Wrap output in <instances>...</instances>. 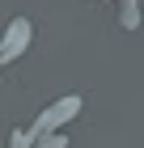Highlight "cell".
<instances>
[{"mask_svg": "<svg viewBox=\"0 0 144 148\" xmlns=\"http://www.w3.org/2000/svg\"><path fill=\"white\" fill-rule=\"evenodd\" d=\"M76 110H81V97H64V102H55L38 123H34V136H47L51 127H64L68 119H76Z\"/></svg>", "mask_w": 144, "mask_h": 148, "instance_id": "1", "label": "cell"}, {"mask_svg": "<svg viewBox=\"0 0 144 148\" xmlns=\"http://www.w3.org/2000/svg\"><path fill=\"white\" fill-rule=\"evenodd\" d=\"M25 42H30V21H25V17H17V21L9 25L4 47H0V59H17V55L25 51Z\"/></svg>", "mask_w": 144, "mask_h": 148, "instance_id": "2", "label": "cell"}]
</instances>
